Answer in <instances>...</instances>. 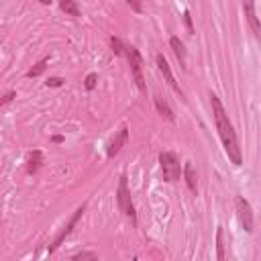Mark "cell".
Returning <instances> with one entry per match:
<instances>
[{"mask_svg":"<svg viewBox=\"0 0 261 261\" xmlns=\"http://www.w3.org/2000/svg\"><path fill=\"white\" fill-rule=\"evenodd\" d=\"M126 2H128V6H130L133 10L141 12V0H126Z\"/></svg>","mask_w":261,"mask_h":261,"instance_id":"cell-22","label":"cell"},{"mask_svg":"<svg viewBox=\"0 0 261 261\" xmlns=\"http://www.w3.org/2000/svg\"><path fill=\"white\" fill-rule=\"evenodd\" d=\"M184 177H186V184H188V188H190V192H198V175H196V169H194V165L188 161L186 165H184Z\"/></svg>","mask_w":261,"mask_h":261,"instance_id":"cell-11","label":"cell"},{"mask_svg":"<svg viewBox=\"0 0 261 261\" xmlns=\"http://www.w3.org/2000/svg\"><path fill=\"white\" fill-rule=\"evenodd\" d=\"M53 143H63V137H61V135H55V137H53Z\"/></svg>","mask_w":261,"mask_h":261,"instance_id":"cell-24","label":"cell"},{"mask_svg":"<svg viewBox=\"0 0 261 261\" xmlns=\"http://www.w3.org/2000/svg\"><path fill=\"white\" fill-rule=\"evenodd\" d=\"M84 210H86V206L82 204V206H80V208H77V210L73 212V216L69 218V222H67V226H65V228H63V230H61V232L57 234V239H55V241H53V245L49 247V253H53V251H55V249H57V247H59V245L63 243V239H65V237H69V232L73 230V226H75V224H77V220L82 218V214H84Z\"/></svg>","mask_w":261,"mask_h":261,"instance_id":"cell-7","label":"cell"},{"mask_svg":"<svg viewBox=\"0 0 261 261\" xmlns=\"http://www.w3.org/2000/svg\"><path fill=\"white\" fill-rule=\"evenodd\" d=\"M210 104H212V116H214V122H216V130L220 135V141L224 145V151L228 155V159L234 163V165H241L243 161V155H241V147H239V141H237V135H234V128H232V122L228 120V114L220 102V98L216 94H210Z\"/></svg>","mask_w":261,"mask_h":261,"instance_id":"cell-1","label":"cell"},{"mask_svg":"<svg viewBox=\"0 0 261 261\" xmlns=\"http://www.w3.org/2000/svg\"><path fill=\"white\" fill-rule=\"evenodd\" d=\"M41 4H51V0H39Z\"/></svg>","mask_w":261,"mask_h":261,"instance_id":"cell-25","label":"cell"},{"mask_svg":"<svg viewBox=\"0 0 261 261\" xmlns=\"http://www.w3.org/2000/svg\"><path fill=\"white\" fill-rule=\"evenodd\" d=\"M110 45H112V51L116 55H124V45H122V41L118 37H110Z\"/></svg>","mask_w":261,"mask_h":261,"instance_id":"cell-17","label":"cell"},{"mask_svg":"<svg viewBox=\"0 0 261 261\" xmlns=\"http://www.w3.org/2000/svg\"><path fill=\"white\" fill-rule=\"evenodd\" d=\"M116 202H118L120 212H122L124 216H128V218L135 222L137 216H135V206H133V200H130V190H128V184H126V175H120V179H118Z\"/></svg>","mask_w":261,"mask_h":261,"instance_id":"cell-3","label":"cell"},{"mask_svg":"<svg viewBox=\"0 0 261 261\" xmlns=\"http://www.w3.org/2000/svg\"><path fill=\"white\" fill-rule=\"evenodd\" d=\"M47 63H49V57H43L39 63H35V67H31V69L27 71V75H29V77H37V75H41V73L45 71Z\"/></svg>","mask_w":261,"mask_h":261,"instance_id":"cell-15","label":"cell"},{"mask_svg":"<svg viewBox=\"0 0 261 261\" xmlns=\"http://www.w3.org/2000/svg\"><path fill=\"white\" fill-rule=\"evenodd\" d=\"M155 61H157V67H159V71L163 73V77H165V82H167V86L179 96V98H184V92H181V88H179V84L175 82V77H173V73H171V69H169V63H167V59L159 53L157 57H155Z\"/></svg>","mask_w":261,"mask_h":261,"instance_id":"cell-6","label":"cell"},{"mask_svg":"<svg viewBox=\"0 0 261 261\" xmlns=\"http://www.w3.org/2000/svg\"><path fill=\"white\" fill-rule=\"evenodd\" d=\"M96 82H98V75L96 73H88V77H86V90H94L96 88Z\"/></svg>","mask_w":261,"mask_h":261,"instance_id":"cell-18","label":"cell"},{"mask_svg":"<svg viewBox=\"0 0 261 261\" xmlns=\"http://www.w3.org/2000/svg\"><path fill=\"white\" fill-rule=\"evenodd\" d=\"M126 139H128V130L122 126L120 130H118V135L112 139V143H110V147H108V157H114L120 149H122V145L126 143Z\"/></svg>","mask_w":261,"mask_h":261,"instance_id":"cell-9","label":"cell"},{"mask_svg":"<svg viewBox=\"0 0 261 261\" xmlns=\"http://www.w3.org/2000/svg\"><path fill=\"white\" fill-rule=\"evenodd\" d=\"M14 96H16V92H8V94H6L4 98H2V104H8V102H10V100H12Z\"/></svg>","mask_w":261,"mask_h":261,"instance_id":"cell-23","label":"cell"},{"mask_svg":"<svg viewBox=\"0 0 261 261\" xmlns=\"http://www.w3.org/2000/svg\"><path fill=\"white\" fill-rule=\"evenodd\" d=\"M169 45H171V49H173V53H175V57H177L181 69H186V47H184L181 39H179V37H171V39H169Z\"/></svg>","mask_w":261,"mask_h":261,"instance_id":"cell-10","label":"cell"},{"mask_svg":"<svg viewBox=\"0 0 261 261\" xmlns=\"http://www.w3.org/2000/svg\"><path fill=\"white\" fill-rule=\"evenodd\" d=\"M234 208H237V214H239V220H241V226L245 228V232H253V210H251L249 200L243 196H237Z\"/></svg>","mask_w":261,"mask_h":261,"instance_id":"cell-5","label":"cell"},{"mask_svg":"<svg viewBox=\"0 0 261 261\" xmlns=\"http://www.w3.org/2000/svg\"><path fill=\"white\" fill-rule=\"evenodd\" d=\"M59 8L63 12H67V14H71V16H80V8H77L75 0H61L59 2Z\"/></svg>","mask_w":261,"mask_h":261,"instance_id":"cell-14","label":"cell"},{"mask_svg":"<svg viewBox=\"0 0 261 261\" xmlns=\"http://www.w3.org/2000/svg\"><path fill=\"white\" fill-rule=\"evenodd\" d=\"M153 102H155V108H157V112L161 114V116H165L167 120H175V116H173V110L169 108V104L165 102V98H161L159 94H155V98H153Z\"/></svg>","mask_w":261,"mask_h":261,"instance_id":"cell-12","label":"cell"},{"mask_svg":"<svg viewBox=\"0 0 261 261\" xmlns=\"http://www.w3.org/2000/svg\"><path fill=\"white\" fill-rule=\"evenodd\" d=\"M124 55H126V59H128V63H130V71H133V77H135V82H137V88H139L141 92H145L147 86H145V77H143V71H141V67H143V57L139 55V51H137L133 45H124Z\"/></svg>","mask_w":261,"mask_h":261,"instance_id":"cell-4","label":"cell"},{"mask_svg":"<svg viewBox=\"0 0 261 261\" xmlns=\"http://www.w3.org/2000/svg\"><path fill=\"white\" fill-rule=\"evenodd\" d=\"M243 10H245V16H247V22L249 27L253 29V33L257 37H261V20L255 12V0H243Z\"/></svg>","mask_w":261,"mask_h":261,"instance_id":"cell-8","label":"cell"},{"mask_svg":"<svg viewBox=\"0 0 261 261\" xmlns=\"http://www.w3.org/2000/svg\"><path fill=\"white\" fill-rule=\"evenodd\" d=\"M61 84H63L61 77H49V80H47V86H51V88H57V86H61Z\"/></svg>","mask_w":261,"mask_h":261,"instance_id":"cell-20","label":"cell"},{"mask_svg":"<svg viewBox=\"0 0 261 261\" xmlns=\"http://www.w3.org/2000/svg\"><path fill=\"white\" fill-rule=\"evenodd\" d=\"M71 259H96V253H77Z\"/></svg>","mask_w":261,"mask_h":261,"instance_id":"cell-21","label":"cell"},{"mask_svg":"<svg viewBox=\"0 0 261 261\" xmlns=\"http://www.w3.org/2000/svg\"><path fill=\"white\" fill-rule=\"evenodd\" d=\"M184 22H186V27H188V33H190V35H194V24H192V16H190V12H188V10L184 12Z\"/></svg>","mask_w":261,"mask_h":261,"instance_id":"cell-19","label":"cell"},{"mask_svg":"<svg viewBox=\"0 0 261 261\" xmlns=\"http://www.w3.org/2000/svg\"><path fill=\"white\" fill-rule=\"evenodd\" d=\"M43 165V153L41 151H31L29 155H27V173H35L39 167Z\"/></svg>","mask_w":261,"mask_h":261,"instance_id":"cell-13","label":"cell"},{"mask_svg":"<svg viewBox=\"0 0 261 261\" xmlns=\"http://www.w3.org/2000/svg\"><path fill=\"white\" fill-rule=\"evenodd\" d=\"M159 165H161V175H163V181H175L179 179V155L175 151H163L159 155Z\"/></svg>","mask_w":261,"mask_h":261,"instance_id":"cell-2","label":"cell"},{"mask_svg":"<svg viewBox=\"0 0 261 261\" xmlns=\"http://www.w3.org/2000/svg\"><path fill=\"white\" fill-rule=\"evenodd\" d=\"M216 247H218V259H224L226 255H224V230H222V226H218V230H216Z\"/></svg>","mask_w":261,"mask_h":261,"instance_id":"cell-16","label":"cell"}]
</instances>
